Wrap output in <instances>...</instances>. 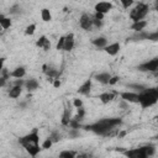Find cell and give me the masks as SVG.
I'll return each instance as SVG.
<instances>
[{
    "instance_id": "6da1fadb",
    "label": "cell",
    "mask_w": 158,
    "mask_h": 158,
    "mask_svg": "<svg viewBox=\"0 0 158 158\" xmlns=\"http://www.w3.org/2000/svg\"><path fill=\"white\" fill-rule=\"evenodd\" d=\"M122 123L120 117H111V118H101L94 123L84 126L86 131H91L100 136H110V133Z\"/></svg>"
},
{
    "instance_id": "7a4b0ae2",
    "label": "cell",
    "mask_w": 158,
    "mask_h": 158,
    "mask_svg": "<svg viewBox=\"0 0 158 158\" xmlns=\"http://www.w3.org/2000/svg\"><path fill=\"white\" fill-rule=\"evenodd\" d=\"M19 143L26 149V152L31 156V157H36L40 151H41V147H40V136H38V131L37 128H35L32 132L22 136L19 138Z\"/></svg>"
},
{
    "instance_id": "3957f363",
    "label": "cell",
    "mask_w": 158,
    "mask_h": 158,
    "mask_svg": "<svg viewBox=\"0 0 158 158\" xmlns=\"http://www.w3.org/2000/svg\"><path fill=\"white\" fill-rule=\"evenodd\" d=\"M158 100V90L157 88H146L143 91L138 93V104L146 109L154 105Z\"/></svg>"
},
{
    "instance_id": "277c9868",
    "label": "cell",
    "mask_w": 158,
    "mask_h": 158,
    "mask_svg": "<svg viewBox=\"0 0 158 158\" xmlns=\"http://www.w3.org/2000/svg\"><path fill=\"white\" fill-rule=\"evenodd\" d=\"M148 11H149L148 4H146V2H138V4H136V6L131 10V12H130V19H131L133 22H138V21H141L142 19L146 17V15L148 14Z\"/></svg>"
},
{
    "instance_id": "5b68a950",
    "label": "cell",
    "mask_w": 158,
    "mask_h": 158,
    "mask_svg": "<svg viewBox=\"0 0 158 158\" xmlns=\"http://www.w3.org/2000/svg\"><path fill=\"white\" fill-rule=\"evenodd\" d=\"M126 158H148L144 146L139 148H132V149H125L122 152Z\"/></svg>"
},
{
    "instance_id": "8992f818",
    "label": "cell",
    "mask_w": 158,
    "mask_h": 158,
    "mask_svg": "<svg viewBox=\"0 0 158 158\" xmlns=\"http://www.w3.org/2000/svg\"><path fill=\"white\" fill-rule=\"evenodd\" d=\"M139 72H157L158 70V58H153L148 62H144L137 67Z\"/></svg>"
},
{
    "instance_id": "52a82bcc",
    "label": "cell",
    "mask_w": 158,
    "mask_h": 158,
    "mask_svg": "<svg viewBox=\"0 0 158 158\" xmlns=\"http://www.w3.org/2000/svg\"><path fill=\"white\" fill-rule=\"evenodd\" d=\"M112 7H114V5L111 4V2H107V1H100V2H98L96 5H95V12H100V14H102V15H105V14H107L110 10H112Z\"/></svg>"
},
{
    "instance_id": "ba28073f",
    "label": "cell",
    "mask_w": 158,
    "mask_h": 158,
    "mask_svg": "<svg viewBox=\"0 0 158 158\" xmlns=\"http://www.w3.org/2000/svg\"><path fill=\"white\" fill-rule=\"evenodd\" d=\"M120 96L126 102H136L138 104V94L133 91H122L120 93Z\"/></svg>"
},
{
    "instance_id": "9c48e42d",
    "label": "cell",
    "mask_w": 158,
    "mask_h": 158,
    "mask_svg": "<svg viewBox=\"0 0 158 158\" xmlns=\"http://www.w3.org/2000/svg\"><path fill=\"white\" fill-rule=\"evenodd\" d=\"M79 25L84 30H90L93 27V20L88 14H83L79 19Z\"/></svg>"
},
{
    "instance_id": "30bf717a",
    "label": "cell",
    "mask_w": 158,
    "mask_h": 158,
    "mask_svg": "<svg viewBox=\"0 0 158 158\" xmlns=\"http://www.w3.org/2000/svg\"><path fill=\"white\" fill-rule=\"evenodd\" d=\"M74 47V35L73 33H68L67 36H64V44H63V51L65 52H70Z\"/></svg>"
},
{
    "instance_id": "8fae6325",
    "label": "cell",
    "mask_w": 158,
    "mask_h": 158,
    "mask_svg": "<svg viewBox=\"0 0 158 158\" xmlns=\"http://www.w3.org/2000/svg\"><path fill=\"white\" fill-rule=\"evenodd\" d=\"M104 51H105L107 54H110V56H116V54L118 53V51H120V43H117V42L111 43V44L104 47Z\"/></svg>"
},
{
    "instance_id": "7c38bea8",
    "label": "cell",
    "mask_w": 158,
    "mask_h": 158,
    "mask_svg": "<svg viewBox=\"0 0 158 158\" xmlns=\"http://www.w3.org/2000/svg\"><path fill=\"white\" fill-rule=\"evenodd\" d=\"M90 89H91V80H90V79H88V80H85V81L79 86L78 93H79V94H81V95H89Z\"/></svg>"
},
{
    "instance_id": "4fadbf2b",
    "label": "cell",
    "mask_w": 158,
    "mask_h": 158,
    "mask_svg": "<svg viewBox=\"0 0 158 158\" xmlns=\"http://www.w3.org/2000/svg\"><path fill=\"white\" fill-rule=\"evenodd\" d=\"M70 120H72V110H70V106H65L64 107L63 116H62V125L68 126L69 122H70Z\"/></svg>"
},
{
    "instance_id": "5bb4252c",
    "label": "cell",
    "mask_w": 158,
    "mask_h": 158,
    "mask_svg": "<svg viewBox=\"0 0 158 158\" xmlns=\"http://www.w3.org/2000/svg\"><path fill=\"white\" fill-rule=\"evenodd\" d=\"M25 74H26V69H25V67H17V68H15V69L10 73V77L21 79L22 77H25Z\"/></svg>"
},
{
    "instance_id": "9a60e30c",
    "label": "cell",
    "mask_w": 158,
    "mask_h": 158,
    "mask_svg": "<svg viewBox=\"0 0 158 158\" xmlns=\"http://www.w3.org/2000/svg\"><path fill=\"white\" fill-rule=\"evenodd\" d=\"M146 26H147V21L141 20V21H138V22H133V23L131 25V30H133V31H136V32H142Z\"/></svg>"
},
{
    "instance_id": "2e32d148",
    "label": "cell",
    "mask_w": 158,
    "mask_h": 158,
    "mask_svg": "<svg viewBox=\"0 0 158 158\" xmlns=\"http://www.w3.org/2000/svg\"><path fill=\"white\" fill-rule=\"evenodd\" d=\"M115 98V94L114 93H102L99 95V99L102 104H109L110 101H112Z\"/></svg>"
},
{
    "instance_id": "e0dca14e",
    "label": "cell",
    "mask_w": 158,
    "mask_h": 158,
    "mask_svg": "<svg viewBox=\"0 0 158 158\" xmlns=\"http://www.w3.org/2000/svg\"><path fill=\"white\" fill-rule=\"evenodd\" d=\"M110 78H111V75L109 73H99L95 75V79L101 84H109Z\"/></svg>"
},
{
    "instance_id": "ac0fdd59",
    "label": "cell",
    "mask_w": 158,
    "mask_h": 158,
    "mask_svg": "<svg viewBox=\"0 0 158 158\" xmlns=\"http://www.w3.org/2000/svg\"><path fill=\"white\" fill-rule=\"evenodd\" d=\"M21 93H22V88L14 85V86L10 89V91H9V96L12 98V99H16V98H19V96L21 95Z\"/></svg>"
},
{
    "instance_id": "d6986e66",
    "label": "cell",
    "mask_w": 158,
    "mask_h": 158,
    "mask_svg": "<svg viewBox=\"0 0 158 158\" xmlns=\"http://www.w3.org/2000/svg\"><path fill=\"white\" fill-rule=\"evenodd\" d=\"M25 85H26L28 91H33L38 88V81L36 79H28L27 81H25Z\"/></svg>"
},
{
    "instance_id": "ffe728a7",
    "label": "cell",
    "mask_w": 158,
    "mask_h": 158,
    "mask_svg": "<svg viewBox=\"0 0 158 158\" xmlns=\"http://www.w3.org/2000/svg\"><path fill=\"white\" fill-rule=\"evenodd\" d=\"M91 43L94 44V46H96V47H106V43H107V40L105 38V37H96V38H94L93 41H91Z\"/></svg>"
},
{
    "instance_id": "44dd1931",
    "label": "cell",
    "mask_w": 158,
    "mask_h": 158,
    "mask_svg": "<svg viewBox=\"0 0 158 158\" xmlns=\"http://www.w3.org/2000/svg\"><path fill=\"white\" fill-rule=\"evenodd\" d=\"M41 17H42V20L46 21V22H48V21L52 20V15H51V12H49L48 9H42V11H41Z\"/></svg>"
},
{
    "instance_id": "7402d4cb",
    "label": "cell",
    "mask_w": 158,
    "mask_h": 158,
    "mask_svg": "<svg viewBox=\"0 0 158 158\" xmlns=\"http://www.w3.org/2000/svg\"><path fill=\"white\" fill-rule=\"evenodd\" d=\"M84 115H85L84 109H83V107H79V109H78V111H77V115L73 117V120H74V121H77V122H80V121L83 120Z\"/></svg>"
},
{
    "instance_id": "603a6c76",
    "label": "cell",
    "mask_w": 158,
    "mask_h": 158,
    "mask_svg": "<svg viewBox=\"0 0 158 158\" xmlns=\"http://www.w3.org/2000/svg\"><path fill=\"white\" fill-rule=\"evenodd\" d=\"M58 158H75V152L73 151H62Z\"/></svg>"
},
{
    "instance_id": "cb8c5ba5",
    "label": "cell",
    "mask_w": 158,
    "mask_h": 158,
    "mask_svg": "<svg viewBox=\"0 0 158 158\" xmlns=\"http://www.w3.org/2000/svg\"><path fill=\"white\" fill-rule=\"evenodd\" d=\"M35 31H36V25H35V23H31V25H28V26L26 27V30H25V35H27V36H32V35L35 33Z\"/></svg>"
},
{
    "instance_id": "d4e9b609",
    "label": "cell",
    "mask_w": 158,
    "mask_h": 158,
    "mask_svg": "<svg viewBox=\"0 0 158 158\" xmlns=\"http://www.w3.org/2000/svg\"><path fill=\"white\" fill-rule=\"evenodd\" d=\"M144 149H146V153H147V156H148V157H151V156H153V154L156 153V147H154V146H152V144L144 146Z\"/></svg>"
},
{
    "instance_id": "484cf974",
    "label": "cell",
    "mask_w": 158,
    "mask_h": 158,
    "mask_svg": "<svg viewBox=\"0 0 158 158\" xmlns=\"http://www.w3.org/2000/svg\"><path fill=\"white\" fill-rule=\"evenodd\" d=\"M0 26H1V28H2V30H6V28H9V27L11 26V20H10L9 17H5V19L1 21Z\"/></svg>"
},
{
    "instance_id": "4316f807",
    "label": "cell",
    "mask_w": 158,
    "mask_h": 158,
    "mask_svg": "<svg viewBox=\"0 0 158 158\" xmlns=\"http://www.w3.org/2000/svg\"><path fill=\"white\" fill-rule=\"evenodd\" d=\"M128 88H132L133 90L139 91V93H141V91H143V90L146 89V88H144L143 85H141V84H130V85H128Z\"/></svg>"
},
{
    "instance_id": "83f0119b",
    "label": "cell",
    "mask_w": 158,
    "mask_h": 158,
    "mask_svg": "<svg viewBox=\"0 0 158 158\" xmlns=\"http://www.w3.org/2000/svg\"><path fill=\"white\" fill-rule=\"evenodd\" d=\"M46 41H47V37H46V36H41V37H40V38H38V40L36 41V46H37V47H41V48H42Z\"/></svg>"
},
{
    "instance_id": "f1b7e54d",
    "label": "cell",
    "mask_w": 158,
    "mask_h": 158,
    "mask_svg": "<svg viewBox=\"0 0 158 158\" xmlns=\"http://www.w3.org/2000/svg\"><path fill=\"white\" fill-rule=\"evenodd\" d=\"M48 138H49L52 142H58V141L60 139V135H59L58 132H53V133H52V135H51Z\"/></svg>"
},
{
    "instance_id": "f546056e",
    "label": "cell",
    "mask_w": 158,
    "mask_h": 158,
    "mask_svg": "<svg viewBox=\"0 0 158 158\" xmlns=\"http://www.w3.org/2000/svg\"><path fill=\"white\" fill-rule=\"evenodd\" d=\"M120 4L123 6V9H128L131 5H133V1L132 0H121Z\"/></svg>"
},
{
    "instance_id": "4dcf8cb0",
    "label": "cell",
    "mask_w": 158,
    "mask_h": 158,
    "mask_svg": "<svg viewBox=\"0 0 158 158\" xmlns=\"http://www.w3.org/2000/svg\"><path fill=\"white\" fill-rule=\"evenodd\" d=\"M52 144H53V142H52L49 138H47V139L42 143V148H43V149H49V148L52 147Z\"/></svg>"
},
{
    "instance_id": "1f68e13d",
    "label": "cell",
    "mask_w": 158,
    "mask_h": 158,
    "mask_svg": "<svg viewBox=\"0 0 158 158\" xmlns=\"http://www.w3.org/2000/svg\"><path fill=\"white\" fill-rule=\"evenodd\" d=\"M63 44H64V36H62L59 40H58V42H57V46H56V49H63Z\"/></svg>"
},
{
    "instance_id": "d6a6232c",
    "label": "cell",
    "mask_w": 158,
    "mask_h": 158,
    "mask_svg": "<svg viewBox=\"0 0 158 158\" xmlns=\"http://www.w3.org/2000/svg\"><path fill=\"white\" fill-rule=\"evenodd\" d=\"M73 105H74L77 109H79V107H81V106H83V101H81L80 99H74Z\"/></svg>"
},
{
    "instance_id": "836d02e7",
    "label": "cell",
    "mask_w": 158,
    "mask_h": 158,
    "mask_svg": "<svg viewBox=\"0 0 158 158\" xmlns=\"http://www.w3.org/2000/svg\"><path fill=\"white\" fill-rule=\"evenodd\" d=\"M118 79H120V78H118L117 75L111 77V78H110V80H109V84H110V85H114V84H116V83L118 81Z\"/></svg>"
},
{
    "instance_id": "e575fe53",
    "label": "cell",
    "mask_w": 158,
    "mask_h": 158,
    "mask_svg": "<svg viewBox=\"0 0 158 158\" xmlns=\"http://www.w3.org/2000/svg\"><path fill=\"white\" fill-rule=\"evenodd\" d=\"M94 19H95V20H99V21H102V20H104V15L100 14V12H95Z\"/></svg>"
},
{
    "instance_id": "d590c367",
    "label": "cell",
    "mask_w": 158,
    "mask_h": 158,
    "mask_svg": "<svg viewBox=\"0 0 158 158\" xmlns=\"http://www.w3.org/2000/svg\"><path fill=\"white\" fill-rule=\"evenodd\" d=\"M44 51H48L49 48H51V42H49V40H47L46 42H44V44H43V47H42Z\"/></svg>"
},
{
    "instance_id": "8d00e7d4",
    "label": "cell",
    "mask_w": 158,
    "mask_h": 158,
    "mask_svg": "<svg viewBox=\"0 0 158 158\" xmlns=\"http://www.w3.org/2000/svg\"><path fill=\"white\" fill-rule=\"evenodd\" d=\"M75 158H91V154H88V153H81V154L75 156Z\"/></svg>"
},
{
    "instance_id": "74e56055",
    "label": "cell",
    "mask_w": 158,
    "mask_h": 158,
    "mask_svg": "<svg viewBox=\"0 0 158 158\" xmlns=\"http://www.w3.org/2000/svg\"><path fill=\"white\" fill-rule=\"evenodd\" d=\"M14 84H15V86H21L22 88V84H25V81L22 79H20V80H16Z\"/></svg>"
},
{
    "instance_id": "f35d334b",
    "label": "cell",
    "mask_w": 158,
    "mask_h": 158,
    "mask_svg": "<svg viewBox=\"0 0 158 158\" xmlns=\"http://www.w3.org/2000/svg\"><path fill=\"white\" fill-rule=\"evenodd\" d=\"M93 25H95L96 27H100V26L102 25V22L99 21V20H95V19H94V20H93Z\"/></svg>"
},
{
    "instance_id": "ab89813d",
    "label": "cell",
    "mask_w": 158,
    "mask_h": 158,
    "mask_svg": "<svg viewBox=\"0 0 158 158\" xmlns=\"http://www.w3.org/2000/svg\"><path fill=\"white\" fill-rule=\"evenodd\" d=\"M53 86H54V88H59V86H60V80H59V79H54Z\"/></svg>"
},
{
    "instance_id": "60d3db41",
    "label": "cell",
    "mask_w": 158,
    "mask_h": 158,
    "mask_svg": "<svg viewBox=\"0 0 158 158\" xmlns=\"http://www.w3.org/2000/svg\"><path fill=\"white\" fill-rule=\"evenodd\" d=\"M5 83H6V79H5V78H2V77H0V86H4V85H5Z\"/></svg>"
},
{
    "instance_id": "b9f144b4",
    "label": "cell",
    "mask_w": 158,
    "mask_h": 158,
    "mask_svg": "<svg viewBox=\"0 0 158 158\" xmlns=\"http://www.w3.org/2000/svg\"><path fill=\"white\" fill-rule=\"evenodd\" d=\"M4 63H5V58H0V70L4 68Z\"/></svg>"
},
{
    "instance_id": "7bdbcfd3",
    "label": "cell",
    "mask_w": 158,
    "mask_h": 158,
    "mask_svg": "<svg viewBox=\"0 0 158 158\" xmlns=\"http://www.w3.org/2000/svg\"><path fill=\"white\" fill-rule=\"evenodd\" d=\"M125 135H126V131H121V132H120V133H118V135H117V136H118V137H120V138H121V137H123V136H125Z\"/></svg>"
},
{
    "instance_id": "ee69618b",
    "label": "cell",
    "mask_w": 158,
    "mask_h": 158,
    "mask_svg": "<svg viewBox=\"0 0 158 158\" xmlns=\"http://www.w3.org/2000/svg\"><path fill=\"white\" fill-rule=\"evenodd\" d=\"M4 19H5V16H4V15H0V23H1V21H2Z\"/></svg>"
},
{
    "instance_id": "f6af8a7d",
    "label": "cell",
    "mask_w": 158,
    "mask_h": 158,
    "mask_svg": "<svg viewBox=\"0 0 158 158\" xmlns=\"http://www.w3.org/2000/svg\"><path fill=\"white\" fill-rule=\"evenodd\" d=\"M0 72H1V70H0Z\"/></svg>"
}]
</instances>
